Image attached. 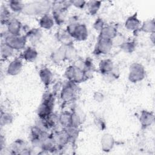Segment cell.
<instances>
[{
	"mask_svg": "<svg viewBox=\"0 0 155 155\" xmlns=\"http://www.w3.org/2000/svg\"><path fill=\"white\" fill-rule=\"evenodd\" d=\"M81 123V119L79 115L75 111L71 113V127L78 128Z\"/></svg>",
	"mask_w": 155,
	"mask_h": 155,
	"instance_id": "cell-29",
	"label": "cell"
},
{
	"mask_svg": "<svg viewBox=\"0 0 155 155\" xmlns=\"http://www.w3.org/2000/svg\"><path fill=\"white\" fill-rule=\"evenodd\" d=\"M12 120H13V117L10 113L1 111V118H0V124L2 127L10 124L12 122Z\"/></svg>",
	"mask_w": 155,
	"mask_h": 155,
	"instance_id": "cell-26",
	"label": "cell"
},
{
	"mask_svg": "<svg viewBox=\"0 0 155 155\" xmlns=\"http://www.w3.org/2000/svg\"><path fill=\"white\" fill-rule=\"evenodd\" d=\"M65 48L66 46L63 45L52 53L51 59H53V62L57 64H59L62 61L65 59Z\"/></svg>",
	"mask_w": 155,
	"mask_h": 155,
	"instance_id": "cell-15",
	"label": "cell"
},
{
	"mask_svg": "<svg viewBox=\"0 0 155 155\" xmlns=\"http://www.w3.org/2000/svg\"><path fill=\"white\" fill-rule=\"evenodd\" d=\"M155 28L154 22V20L152 21H147L143 22L141 27L140 28V30L146 32V33H154Z\"/></svg>",
	"mask_w": 155,
	"mask_h": 155,
	"instance_id": "cell-24",
	"label": "cell"
},
{
	"mask_svg": "<svg viewBox=\"0 0 155 155\" xmlns=\"http://www.w3.org/2000/svg\"><path fill=\"white\" fill-rule=\"evenodd\" d=\"M140 21L137 18V14L130 16L128 18L125 22V27L131 31H135L137 30L140 26Z\"/></svg>",
	"mask_w": 155,
	"mask_h": 155,
	"instance_id": "cell-13",
	"label": "cell"
},
{
	"mask_svg": "<svg viewBox=\"0 0 155 155\" xmlns=\"http://www.w3.org/2000/svg\"><path fill=\"white\" fill-rule=\"evenodd\" d=\"M117 35V30L115 27L111 25L104 27L100 31L99 38L112 39Z\"/></svg>",
	"mask_w": 155,
	"mask_h": 155,
	"instance_id": "cell-11",
	"label": "cell"
},
{
	"mask_svg": "<svg viewBox=\"0 0 155 155\" xmlns=\"http://www.w3.org/2000/svg\"><path fill=\"white\" fill-rule=\"evenodd\" d=\"M27 37L25 36H14L9 34L5 38L7 44L12 47L14 50H21L25 47Z\"/></svg>",
	"mask_w": 155,
	"mask_h": 155,
	"instance_id": "cell-5",
	"label": "cell"
},
{
	"mask_svg": "<svg viewBox=\"0 0 155 155\" xmlns=\"http://www.w3.org/2000/svg\"><path fill=\"white\" fill-rule=\"evenodd\" d=\"M67 31L72 38L78 41L85 40L88 37V31L84 24L71 22L67 26Z\"/></svg>",
	"mask_w": 155,
	"mask_h": 155,
	"instance_id": "cell-1",
	"label": "cell"
},
{
	"mask_svg": "<svg viewBox=\"0 0 155 155\" xmlns=\"http://www.w3.org/2000/svg\"><path fill=\"white\" fill-rule=\"evenodd\" d=\"M39 76L42 82L45 85H48L51 81L53 75L49 69L47 68H44L40 70Z\"/></svg>",
	"mask_w": 155,
	"mask_h": 155,
	"instance_id": "cell-18",
	"label": "cell"
},
{
	"mask_svg": "<svg viewBox=\"0 0 155 155\" xmlns=\"http://www.w3.org/2000/svg\"><path fill=\"white\" fill-rule=\"evenodd\" d=\"M38 56V52L36 50L31 47H27L22 53V56L27 61L31 62L36 59Z\"/></svg>",
	"mask_w": 155,
	"mask_h": 155,
	"instance_id": "cell-17",
	"label": "cell"
},
{
	"mask_svg": "<svg viewBox=\"0 0 155 155\" xmlns=\"http://www.w3.org/2000/svg\"><path fill=\"white\" fill-rule=\"evenodd\" d=\"M22 63L20 59L16 58L13 60L7 67V73L10 75H16L19 74L22 69Z\"/></svg>",
	"mask_w": 155,
	"mask_h": 155,
	"instance_id": "cell-8",
	"label": "cell"
},
{
	"mask_svg": "<svg viewBox=\"0 0 155 155\" xmlns=\"http://www.w3.org/2000/svg\"><path fill=\"white\" fill-rule=\"evenodd\" d=\"M70 2L78 8H83L86 4V2L84 1H71Z\"/></svg>",
	"mask_w": 155,
	"mask_h": 155,
	"instance_id": "cell-32",
	"label": "cell"
},
{
	"mask_svg": "<svg viewBox=\"0 0 155 155\" xmlns=\"http://www.w3.org/2000/svg\"><path fill=\"white\" fill-rule=\"evenodd\" d=\"M104 27V23L102 20V19H100V18H98L94 24V28L97 31H101Z\"/></svg>",
	"mask_w": 155,
	"mask_h": 155,
	"instance_id": "cell-31",
	"label": "cell"
},
{
	"mask_svg": "<svg viewBox=\"0 0 155 155\" xmlns=\"http://www.w3.org/2000/svg\"><path fill=\"white\" fill-rule=\"evenodd\" d=\"M94 98L95 99V100L96 101L101 102V101H102V100L104 99V96L101 93L96 92V93H95V94L94 95Z\"/></svg>",
	"mask_w": 155,
	"mask_h": 155,
	"instance_id": "cell-33",
	"label": "cell"
},
{
	"mask_svg": "<svg viewBox=\"0 0 155 155\" xmlns=\"http://www.w3.org/2000/svg\"><path fill=\"white\" fill-rule=\"evenodd\" d=\"M10 13L8 10L5 7H1V21L2 24H5L8 22L12 19L10 18Z\"/></svg>",
	"mask_w": 155,
	"mask_h": 155,
	"instance_id": "cell-27",
	"label": "cell"
},
{
	"mask_svg": "<svg viewBox=\"0 0 155 155\" xmlns=\"http://www.w3.org/2000/svg\"><path fill=\"white\" fill-rule=\"evenodd\" d=\"M145 74L143 67L139 63H134L130 67L128 75L129 80L132 82H137L142 81Z\"/></svg>",
	"mask_w": 155,
	"mask_h": 155,
	"instance_id": "cell-3",
	"label": "cell"
},
{
	"mask_svg": "<svg viewBox=\"0 0 155 155\" xmlns=\"http://www.w3.org/2000/svg\"><path fill=\"white\" fill-rule=\"evenodd\" d=\"M75 83L69 81L63 86L61 92V97L65 102H70L75 97Z\"/></svg>",
	"mask_w": 155,
	"mask_h": 155,
	"instance_id": "cell-7",
	"label": "cell"
},
{
	"mask_svg": "<svg viewBox=\"0 0 155 155\" xmlns=\"http://www.w3.org/2000/svg\"><path fill=\"white\" fill-rule=\"evenodd\" d=\"M49 2H33L25 5L23 11L29 15H37L42 13H44H44L49 8Z\"/></svg>",
	"mask_w": 155,
	"mask_h": 155,
	"instance_id": "cell-4",
	"label": "cell"
},
{
	"mask_svg": "<svg viewBox=\"0 0 155 155\" xmlns=\"http://www.w3.org/2000/svg\"><path fill=\"white\" fill-rule=\"evenodd\" d=\"M114 140L113 136L110 134H105L101 138V147L104 151L108 152L113 147Z\"/></svg>",
	"mask_w": 155,
	"mask_h": 155,
	"instance_id": "cell-9",
	"label": "cell"
},
{
	"mask_svg": "<svg viewBox=\"0 0 155 155\" xmlns=\"http://www.w3.org/2000/svg\"><path fill=\"white\" fill-rule=\"evenodd\" d=\"M14 49L5 42L2 43L1 45V54L4 59H7L11 56L13 53Z\"/></svg>",
	"mask_w": 155,
	"mask_h": 155,
	"instance_id": "cell-21",
	"label": "cell"
},
{
	"mask_svg": "<svg viewBox=\"0 0 155 155\" xmlns=\"http://www.w3.org/2000/svg\"><path fill=\"white\" fill-rule=\"evenodd\" d=\"M112 47L113 43L111 39L99 38V40L94 50V53L96 54H105L108 53L111 50Z\"/></svg>",
	"mask_w": 155,
	"mask_h": 155,
	"instance_id": "cell-6",
	"label": "cell"
},
{
	"mask_svg": "<svg viewBox=\"0 0 155 155\" xmlns=\"http://www.w3.org/2000/svg\"><path fill=\"white\" fill-rule=\"evenodd\" d=\"M65 55V59H73L76 56V51L71 45L66 46Z\"/></svg>",
	"mask_w": 155,
	"mask_h": 155,
	"instance_id": "cell-28",
	"label": "cell"
},
{
	"mask_svg": "<svg viewBox=\"0 0 155 155\" xmlns=\"http://www.w3.org/2000/svg\"><path fill=\"white\" fill-rule=\"evenodd\" d=\"M101 2L100 1H90L87 2V6L89 13L91 15H95L97 11L99 10L101 7Z\"/></svg>",
	"mask_w": 155,
	"mask_h": 155,
	"instance_id": "cell-23",
	"label": "cell"
},
{
	"mask_svg": "<svg viewBox=\"0 0 155 155\" xmlns=\"http://www.w3.org/2000/svg\"><path fill=\"white\" fill-rule=\"evenodd\" d=\"M9 7L12 10L15 12H19L23 11L25 5L22 2L19 1H10L9 2Z\"/></svg>",
	"mask_w": 155,
	"mask_h": 155,
	"instance_id": "cell-25",
	"label": "cell"
},
{
	"mask_svg": "<svg viewBox=\"0 0 155 155\" xmlns=\"http://www.w3.org/2000/svg\"><path fill=\"white\" fill-rule=\"evenodd\" d=\"M114 67V66L113 65V62L111 61V60L109 59L101 61L99 63V67L100 72L104 75L112 71Z\"/></svg>",
	"mask_w": 155,
	"mask_h": 155,
	"instance_id": "cell-14",
	"label": "cell"
},
{
	"mask_svg": "<svg viewBox=\"0 0 155 155\" xmlns=\"http://www.w3.org/2000/svg\"><path fill=\"white\" fill-rule=\"evenodd\" d=\"M65 74L69 81L74 83H80L87 79L84 71L75 65L68 67Z\"/></svg>",
	"mask_w": 155,
	"mask_h": 155,
	"instance_id": "cell-2",
	"label": "cell"
},
{
	"mask_svg": "<svg viewBox=\"0 0 155 155\" xmlns=\"http://www.w3.org/2000/svg\"><path fill=\"white\" fill-rule=\"evenodd\" d=\"M71 113L68 111H64L59 115L58 120L63 127H64L65 128H67L71 127Z\"/></svg>",
	"mask_w": 155,
	"mask_h": 155,
	"instance_id": "cell-19",
	"label": "cell"
},
{
	"mask_svg": "<svg viewBox=\"0 0 155 155\" xmlns=\"http://www.w3.org/2000/svg\"><path fill=\"white\" fill-rule=\"evenodd\" d=\"M71 38H72L66 31H63L61 32H59L58 33V39L60 42H61L64 45L68 46L71 45Z\"/></svg>",
	"mask_w": 155,
	"mask_h": 155,
	"instance_id": "cell-22",
	"label": "cell"
},
{
	"mask_svg": "<svg viewBox=\"0 0 155 155\" xmlns=\"http://www.w3.org/2000/svg\"><path fill=\"white\" fill-rule=\"evenodd\" d=\"M139 120L142 127L146 128L153 122L154 116L152 113L144 110L141 112Z\"/></svg>",
	"mask_w": 155,
	"mask_h": 155,
	"instance_id": "cell-12",
	"label": "cell"
},
{
	"mask_svg": "<svg viewBox=\"0 0 155 155\" xmlns=\"http://www.w3.org/2000/svg\"><path fill=\"white\" fill-rule=\"evenodd\" d=\"M41 31L38 28H33L28 31L25 36L27 39H30L31 42L35 43L39 40L41 37Z\"/></svg>",
	"mask_w": 155,
	"mask_h": 155,
	"instance_id": "cell-20",
	"label": "cell"
},
{
	"mask_svg": "<svg viewBox=\"0 0 155 155\" xmlns=\"http://www.w3.org/2000/svg\"><path fill=\"white\" fill-rule=\"evenodd\" d=\"M120 47L125 52L131 53L135 48V44L133 42H124Z\"/></svg>",
	"mask_w": 155,
	"mask_h": 155,
	"instance_id": "cell-30",
	"label": "cell"
},
{
	"mask_svg": "<svg viewBox=\"0 0 155 155\" xmlns=\"http://www.w3.org/2000/svg\"><path fill=\"white\" fill-rule=\"evenodd\" d=\"M21 24L16 19H12L7 24V30L9 34L14 36H19Z\"/></svg>",
	"mask_w": 155,
	"mask_h": 155,
	"instance_id": "cell-10",
	"label": "cell"
},
{
	"mask_svg": "<svg viewBox=\"0 0 155 155\" xmlns=\"http://www.w3.org/2000/svg\"><path fill=\"white\" fill-rule=\"evenodd\" d=\"M39 24L41 27L45 29H50L54 25V19L51 16L45 13L40 19Z\"/></svg>",
	"mask_w": 155,
	"mask_h": 155,
	"instance_id": "cell-16",
	"label": "cell"
}]
</instances>
